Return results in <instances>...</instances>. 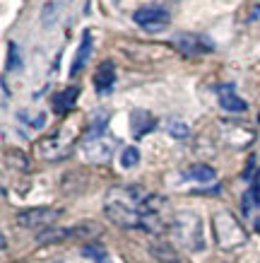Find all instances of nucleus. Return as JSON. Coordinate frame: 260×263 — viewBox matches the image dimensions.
I'll return each instance as SVG.
<instances>
[{
	"label": "nucleus",
	"mask_w": 260,
	"mask_h": 263,
	"mask_svg": "<svg viewBox=\"0 0 260 263\" xmlns=\"http://www.w3.org/2000/svg\"><path fill=\"white\" fill-rule=\"evenodd\" d=\"M133 22L137 27H142V29H147V32H159V29H164L166 24H169V12L162 8H154V5L140 8V10H135Z\"/></svg>",
	"instance_id": "423d86ee"
},
{
	"label": "nucleus",
	"mask_w": 260,
	"mask_h": 263,
	"mask_svg": "<svg viewBox=\"0 0 260 263\" xmlns=\"http://www.w3.org/2000/svg\"><path fill=\"white\" fill-rule=\"evenodd\" d=\"M72 143H75V130L72 128H58L55 133L41 138L39 143H36V147H34V152H36V157H41V160L55 162L70 155Z\"/></svg>",
	"instance_id": "20e7f679"
},
{
	"label": "nucleus",
	"mask_w": 260,
	"mask_h": 263,
	"mask_svg": "<svg viewBox=\"0 0 260 263\" xmlns=\"http://www.w3.org/2000/svg\"><path fill=\"white\" fill-rule=\"evenodd\" d=\"M72 230H48L44 234H39V241H58L63 239V237H70Z\"/></svg>",
	"instance_id": "a211bd4d"
},
{
	"label": "nucleus",
	"mask_w": 260,
	"mask_h": 263,
	"mask_svg": "<svg viewBox=\"0 0 260 263\" xmlns=\"http://www.w3.org/2000/svg\"><path fill=\"white\" fill-rule=\"evenodd\" d=\"M61 215L55 208H32V210H24L17 215V224L24 227V230H39V227H46Z\"/></svg>",
	"instance_id": "0eeeda50"
},
{
	"label": "nucleus",
	"mask_w": 260,
	"mask_h": 263,
	"mask_svg": "<svg viewBox=\"0 0 260 263\" xmlns=\"http://www.w3.org/2000/svg\"><path fill=\"white\" fill-rule=\"evenodd\" d=\"M113 152H116V140L106 133H96V136H89L85 138V143H82V155H85L87 162H94V164H104V162H109L113 157Z\"/></svg>",
	"instance_id": "39448f33"
},
{
	"label": "nucleus",
	"mask_w": 260,
	"mask_h": 263,
	"mask_svg": "<svg viewBox=\"0 0 260 263\" xmlns=\"http://www.w3.org/2000/svg\"><path fill=\"white\" fill-rule=\"evenodd\" d=\"M255 230L260 232V217H258V220H255Z\"/></svg>",
	"instance_id": "aec40b11"
},
{
	"label": "nucleus",
	"mask_w": 260,
	"mask_h": 263,
	"mask_svg": "<svg viewBox=\"0 0 260 263\" xmlns=\"http://www.w3.org/2000/svg\"><path fill=\"white\" fill-rule=\"evenodd\" d=\"M77 95H79V89L77 87H65L63 92H58V95H53L51 97V106H53V111L55 114H68L75 106V99H77Z\"/></svg>",
	"instance_id": "ddd939ff"
},
{
	"label": "nucleus",
	"mask_w": 260,
	"mask_h": 263,
	"mask_svg": "<svg viewBox=\"0 0 260 263\" xmlns=\"http://www.w3.org/2000/svg\"><path fill=\"white\" fill-rule=\"evenodd\" d=\"M92 48H94V41H92V32H89V29H85V32H82V41H79L77 53H75V58H72L70 75H77V72L85 68L87 61H89V56H92Z\"/></svg>",
	"instance_id": "6e6552de"
},
{
	"label": "nucleus",
	"mask_w": 260,
	"mask_h": 263,
	"mask_svg": "<svg viewBox=\"0 0 260 263\" xmlns=\"http://www.w3.org/2000/svg\"><path fill=\"white\" fill-rule=\"evenodd\" d=\"M113 82H116V68H113L111 61H106V63H102L94 72V89L99 95H106V92H111Z\"/></svg>",
	"instance_id": "9d476101"
},
{
	"label": "nucleus",
	"mask_w": 260,
	"mask_h": 263,
	"mask_svg": "<svg viewBox=\"0 0 260 263\" xmlns=\"http://www.w3.org/2000/svg\"><path fill=\"white\" fill-rule=\"evenodd\" d=\"M137 162H140V150L137 147H126V150L121 152V167L123 169L137 167Z\"/></svg>",
	"instance_id": "f3484780"
},
{
	"label": "nucleus",
	"mask_w": 260,
	"mask_h": 263,
	"mask_svg": "<svg viewBox=\"0 0 260 263\" xmlns=\"http://www.w3.org/2000/svg\"><path fill=\"white\" fill-rule=\"evenodd\" d=\"M219 106L224 109V111L241 114V111H246V106H248V104H246L241 97H236L234 85H222L219 87Z\"/></svg>",
	"instance_id": "9b49d317"
},
{
	"label": "nucleus",
	"mask_w": 260,
	"mask_h": 263,
	"mask_svg": "<svg viewBox=\"0 0 260 263\" xmlns=\"http://www.w3.org/2000/svg\"><path fill=\"white\" fill-rule=\"evenodd\" d=\"M173 46H178L186 56H195V53L205 51V48H212L210 44H205L203 39H197L193 34H176L173 36Z\"/></svg>",
	"instance_id": "f8f14e48"
},
{
	"label": "nucleus",
	"mask_w": 260,
	"mask_h": 263,
	"mask_svg": "<svg viewBox=\"0 0 260 263\" xmlns=\"http://www.w3.org/2000/svg\"><path fill=\"white\" fill-rule=\"evenodd\" d=\"M154 126H157V121H154V116H152L150 111L135 109V111L130 114V130H133V138H142L145 133H150Z\"/></svg>",
	"instance_id": "1a4fd4ad"
},
{
	"label": "nucleus",
	"mask_w": 260,
	"mask_h": 263,
	"mask_svg": "<svg viewBox=\"0 0 260 263\" xmlns=\"http://www.w3.org/2000/svg\"><path fill=\"white\" fill-rule=\"evenodd\" d=\"M150 198V193L140 186H116L106 193V215L118 227H140L142 203Z\"/></svg>",
	"instance_id": "f257e3e1"
},
{
	"label": "nucleus",
	"mask_w": 260,
	"mask_h": 263,
	"mask_svg": "<svg viewBox=\"0 0 260 263\" xmlns=\"http://www.w3.org/2000/svg\"><path fill=\"white\" fill-rule=\"evenodd\" d=\"M253 205H260V186L258 183H253L251 191H246L244 198H241V210H244V215L251 213Z\"/></svg>",
	"instance_id": "2eb2a0df"
},
{
	"label": "nucleus",
	"mask_w": 260,
	"mask_h": 263,
	"mask_svg": "<svg viewBox=\"0 0 260 263\" xmlns=\"http://www.w3.org/2000/svg\"><path fill=\"white\" fill-rule=\"evenodd\" d=\"M171 234L186 251L190 254H200L205 249V237H203V220L197 213L186 210V213H176L171 220Z\"/></svg>",
	"instance_id": "f03ea898"
},
{
	"label": "nucleus",
	"mask_w": 260,
	"mask_h": 263,
	"mask_svg": "<svg viewBox=\"0 0 260 263\" xmlns=\"http://www.w3.org/2000/svg\"><path fill=\"white\" fill-rule=\"evenodd\" d=\"M214 169L207 167V164H195V167H190L188 172V179H193V181L197 183H212L214 181Z\"/></svg>",
	"instance_id": "4468645a"
},
{
	"label": "nucleus",
	"mask_w": 260,
	"mask_h": 263,
	"mask_svg": "<svg viewBox=\"0 0 260 263\" xmlns=\"http://www.w3.org/2000/svg\"><path fill=\"white\" fill-rule=\"evenodd\" d=\"M19 68V56H17V44L10 41V61H8V70H17Z\"/></svg>",
	"instance_id": "6ab92c4d"
},
{
	"label": "nucleus",
	"mask_w": 260,
	"mask_h": 263,
	"mask_svg": "<svg viewBox=\"0 0 260 263\" xmlns=\"http://www.w3.org/2000/svg\"><path fill=\"white\" fill-rule=\"evenodd\" d=\"M212 232H214V239H217L219 249H224V251H231V249L244 247L246 239H248L244 224L238 222L229 210H219V213H214Z\"/></svg>",
	"instance_id": "7ed1b4c3"
},
{
	"label": "nucleus",
	"mask_w": 260,
	"mask_h": 263,
	"mask_svg": "<svg viewBox=\"0 0 260 263\" xmlns=\"http://www.w3.org/2000/svg\"><path fill=\"white\" fill-rule=\"evenodd\" d=\"M166 133H169L171 138H176V140H186L188 133H190V128L178 119H169L166 121Z\"/></svg>",
	"instance_id": "dca6fc26"
}]
</instances>
